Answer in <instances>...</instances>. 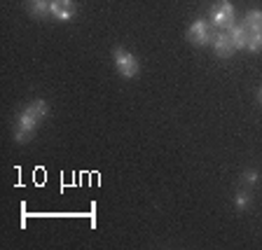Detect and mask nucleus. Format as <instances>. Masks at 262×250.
<instances>
[{
  "label": "nucleus",
  "mask_w": 262,
  "mask_h": 250,
  "mask_svg": "<svg viewBox=\"0 0 262 250\" xmlns=\"http://www.w3.org/2000/svg\"><path fill=\"white\" fill-rule=\"evenodd\" d=\"M244 26L248 28V31H257V28H262V10H251V12H246V16H244Z\"/></svg>",
  "instance_id": "8"
},
{
  "label": "nucleus",
  "mask_w": 262,
  "mask_h": 250,
  "mask_svg": "<svg viewBox=\"0 0 262 250\" xmlns=\"http://www.w3.org/2000/svg\"><path fill=\"white\" fill-rule=\"evenodd\" d=\"M211 47H213V52H215V56H220V59H229V56L236 52L234 44H232V40H229V35H227V31L213 33Z\"/></svg>",
  "instance_id": "5"
},
{
  "label": "nucleus",
  "mask_w": 262,
  "mask_h": 250,
  "mask_svg": "<svg viewBox=\"0 0 262 250\" xmlns=\"http://www.w3.org/2000/svg\"><path fill=\"white\" fill-rule=\"evenodd\" d=\"M257 101H260V103H262V87L257 89Z\"/></svg>",
  "instance_id": "14"
},
{
  "label": "nucleus",
  "mask_w": 262,
  "mask_h": 250,
  "mask_svg": "<svg viewBox=\"0 0 262 250\" xmlns=\"http://www.w3.org/2000/svg\"><path fill=\"white\" fill-rule=\"evenodd\" d=\"M113 61H115V68L120 73L122 77L131 80V77H138V59L131 52H126L124 47H115L113 49Z\"/></svg>",
  "instance_id": "2"
},
{
  "label": "nucleus",
  "mask_w": 262,
  "mask_h": 250,
  "mask_svg": "<svg viewBox=\"0 0 262 250\" xmlns=\"http://www.w3.org/2000/svg\"><path fill=\"white\" fill-rule=\"evenodd\" d=\"M38 117L31 112L28 108H24L21 110V115L16 117V129H14V141L16 143H26V141H31V136H33V131H35V126H38Z\"/></svg>",
  "instance_id": "3"
},
{
  "label": "nucleus",
  "mask_w": 262,
  "mask_h": 250,
  "mask_svg": "<svg viewBox=\"0 0 262 250\" xmlns=\"http://www.w3.org/2000/svg\"><path fill=\"white\" fill-rule=\"evenodd\" d=\"M248 52H260L262 49V28L257 31H248V44H246Z\"/></svg>",
  "instance_id": "11"
},
{
  "label": "nucleus",
  "mask_w": 262,
  "mask_h": 250,
  "mask_svg": "<svg viewBox=\"0 0 262 250\" xmlns=\"http://www.w3.org/2000/svg\"><path fill=\"white\" fill-rule=\"evenodd\" d=\"M49 7H52V0H33L31 3V14L42 19V16L49 14Z\"/></svg>",
  "instance_id": "10"
},
{
  "label": "nucleus",
  "mask_w": 262,
  "mask_h": 250,
  "mask_svg": "<svg viewBox=\"0 0 262 250\" xmlns=\"http://www.w3.org/2000/svg\"><path fill=\"white\" fill-rule=\"evenodd\" d=\"M234 206H236V211H246V208L251 206V194L248 192H239L234 196Z\"/></svg>",
  "instance_id": "13"
},
{
  "label": "nucleus",
  "mask_w": 262,
  "mask_h": 250,
  "mask_svg": "<svg viewBox=\"0 0 262 250\" xmlns=\"http://www.w3.org/2000/svg\"><path fill=\"white\" fill-rule=\"evenodd\" d=\"M227 35L232 40V44H234V49H246V44H248V28L244 26V21L232 24L227 28Z\"/></svg>",
  "instance_id": "7"
},
{
  "label": "nucleus",
  "mask_w": 262,
  "mask_h": 250,
  "mask_svg": "<svg viewBox=\"0 0 262 250\" xmlns=\"http://www.w3.org/2000/svg\"><path fill=\"white\" fill-rule=\"evenodd\" d=\"M31 3H33V0H31Z\"/></svg>",
  "instance_id": "15"
},
{
  "label": "nucleus",
  "mask_w": 262,
  "mask_h": 250,
  "mask_svg": "<svg viewBox=\"0 0 262 250\" xmlns=\"http://www.w3.org/2000/svg\"><path fill=\"white\" fill-rule=\"evenodd\" d=\"M77 7L73 0H52V7H49V14L59 19V21H71L75 16Z\"/></svg>",
  "instance_id": "6"
},
{
  "label": "nucleus",
  "mask_w": 262,
  "mask_h": 250,
  "mask_svg": "<svg viewBox=\"0 0 262 250\" xmlns=\"http://www.w3.org/2000/svg\"><path fill=\"white\" fill-rule=\"evenodd\" d=\"M241 183H244L246 187H255L257 183H260V173H257V169H246L244 173H241Z\"/></svg>",
  "instance_id": "12"
},
{
  "label": "nucleus",
  "mask_w": 262,
  "mask_h": 250,
  "mask_svg": "<svg viewBox=\"0 0 262 250\" xmlns=\"http://www.w3.org/2000/svg\"><path fill=\"white\" fill-rule=\"evenodd\" d=\"M213 38V31H211V24H206L204 19H194L187 28V40L196 47H204V44H211Z\"/></svg>",
  "instance_id": "4"
},
{
  "label": "nucleus",
  "mask_w": 262,
  "mask_h": 250,
  "mask_svg": "<svg viewBox=\"0 0 262 250\" xmlns=\"http://www.w3.org/2000/svg\"><path fill=\"white\" fill-rule=\"evenodd\" d=\"M26 108L31 110V112L35 115L38 120H45V117L49 115V105H47V101H42V98H35V101H31Z\"/></svg>",
  "instance_id": "9"
},
{
  "label": "nucleus",
  "mask_w": 262,
  "mask_h": 250,
  "mask_svg": "<svg viewBox=\"0 0 262 250\" xmlns=\"http://www.w3.org/2000/svg\"><path fill=\"white\" fill-rule=\"evenodd\" d=\"M234 19H236V12L229 0L215 3V5L211 7V12H208V24H211L213 28H218V31H227L232 24H236Z\"/></svg>",
  "instance_id": "1"
}]
</instances>
